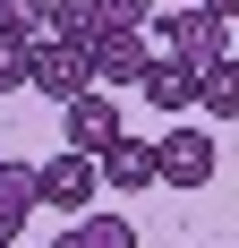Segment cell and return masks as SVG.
Here are the masks:
<instances>
[{
    "instance_id": "12",
    "label": "cell",
    "mask_w": 239,
    "mask_h": 248,
    "mask_svg": "<svg viewBox=\"0 0 239 248\" xmlns=\"http://www.w3.org/2000/svg\"><path fill=\"white\" fill-rule=\"evenodd\" d=\"M43 17L51 0H0V34H17V43H43Z\"/></svg>"
},
{
    "instance_id": "5",
    "label": "cell",
    "mask_w": 239,
    "mask_h": 248,
    "mask_svg": "<svg viewBox=\"0 0 239 248\" xmlns=\"http://www.w3.org/2000/svg\"><path fill=\"white\" fill-rule=\"evenodd\" d=\"M145 60H154V43H145V34H111V26H103L94 43H86V69H94V94H137Z\"/></svg>"
},
{
    "instance_id": "15",
    "label": "cell",
    "mask_w": 239,
    "mask_h": 248,
    "mask_svg": "<svg viewBox=\"0 0 239 248\" xmlns=\"http://www.w3.org/2000/svg\"><path fill=\"white\" fill-rule=\"evenodd\" d=\"M0 197H17V205H34V163H0Z\"/></svg>"
},
{
    "instance_id": "11",
    "label": "cell",
    "mask_w": 239,
    "mask_h": 248,
    "mask_svg": "<svg viewBox=\"0 0 239 248\" xmlns=\"http://www.w3.org/2000/svg\"><path fill=\"white\" fill-rule=\"evenodd\" d=\"M43 34H51V43H77V51H86V43L103 34V17H94V0H51Z\"/></svg>"
},
{
    "instance_id": "7",
    "label": "cell",
    "mask_w": 239,
    "mask_h": 248,
    "mask_svg": "<svg viewBox=\"0 0 239 248\" xmlns=\"http://www.w3.org/2000/svg\"><path fill=\"white\" fill-rule=\"evenodd\" d=\"M137 94L154 103V111H171V120H179V111H196V69H179V60H163V51H154V60H145V77H137Z\"/></svg>"
},
{
    "instance_id": "1",
    "label": "cell",
    "mask_w": 239,
    "mask_h": 248,
    "mask_svg": "<svg viewBox=\"0 0 239 248\" xmlns=\"http://www.w3.org/2000/svg\"><path fill=\"white\" fill-rule=\"evenodd\" d=\"M154 34H163V60H179V69H214V60H231V26L222 17H205V9H154Z\"/></svg>"
},
{
    "instance_id": "16",
    "label": "cell",
    "mask_w": 239,
    "mask_h": 248,
    "mask_svg": "<svg viewBox=\"0 0 239 248\" xmlns=\"http://www.w3.org/2000/svg\"><path fill=\"white\" fill-rule=\"evenodd\" d=\"M26 223H34V205H17V197H0V240H17Z\"/></svg>"
},
{
    "instance_id": "13",
    "label": "cell",
    "mask_w": 239,
    "mask_h": 248,
    "mask_svg": "<svg viewBox=\"0 0 239 248\" xmlns=\"http://www.w3.org/2000/svg\"><path fill=\"white\" fill-rule=\"evenodd\" d=\"M94 17L111 26V34H145V26H154V0H94Z\"/></svg>"
},
{
    "instance_id": "6",
    "label": "cell",
    "mask_w": 239,
    "mask_h": 248,
    "mask_svg": "<svg viewBox=\"0 0 239 248\" xmlns=\"http://www.w3.org/2000/svg\"><path fill=\"white\" fill-rule=\"evenodd\" d=\"M69 111V154H103V146H120L128 128H120V94H77V103H60Z\"/></svg>"
},
{
    "instance_id": "8",
    "label": "cell",
    "mask_w": 239,
    "mask_h": 248,
    "mask_svg": "<svg viewBox=\"0 0 239 248\" xmlns=\"http://www.w3.org/2000/svg\"><path fill=\"white\" fill-rule=\"evenodd\" d=\"M94 171L111 180V188H154V146H145V137H120V146L94 154Z\"/></svg>"
},
{
    "instance_id": "18",
    "label": "cell",
    "mask_w": 239,
    "mask_h": 248,
    "mask_svg": "<svg viewBox=\"0 0 239 248\" xmlns=\"http://www.w3.org/2000/svg\"><path fill=\"white\" fill-rule=\"evenodd\" d=\"M0 248H17V240H0Z\"/></svg>"
},
{
    "instance_id": "17",
    "label": "cell",
    "mask_w": 239,
    "mask_h": 248,
    "mask_svg": "<svg viewBox=\"0 0 239 248\" xmlns=\"http://www.w3.org/2000/svg\"><path fill=\"white\" fill-rule=\"evenodd\" d=\"M205 17H222V26H239V0H196Z\"/></svg>"
},
{
    "instance_id": "10",
    "label": "cell",
    "mask_w": 239,
    "mask_h": 248,
    "mask_svg": "<svg viewBox=\"0 0 239 248\" xmlns=\"http://www.w3.org/2000/svg\"><path fill=\"white\" fill-rule=\"evenodd\" d=\"M51 248H137V223H120V214H77V231H60Z\"/></svg>"
},
{
    "instance_id": "4",
    "label": "cell",
    "mask_w": 239,
    "mask_h": 248,
    "mask_svg": "<svg viewBox=\"0 0 239 248\" xmlns=\"http://www.w3.org/2000/svg\"><path fill=\"white\" fill-rule=\"evenodd\" d=\"M214 137H205V128H188V120H171V137L163 146H154V188H205V180H214Z\"/></svg>"
},
{
    "instance_id": "9",
    "label": "cell",
    "mask_w": 239,
    "mask_h": 248,
    "mask_svg": "<svg viewBox=\"0 0 239 248\" xmlns=\"http://www.w3.org/2000/svg\"><path fill=\"white\" fill-rule=\"evenodd\" d=\"M196 111H214V120H239V51L214 60V69L196 77Z\"/></svg>"
},
{
    "instance_id": "19",
    "label": "cell",
    "mask_w": 239,
    "mask_h": 248,
    "mask_svg": "<svg viewBox=\"0 0 239 248\" xmlns=\"http://www.w3.org/2000/svg\"><path fill=\"white\" fill-rule=\"evenodd\" d=\"M231 51H239V43H231Z\"/></svg>"
},
{
    "instance_id": "14",
    "label": "cell",
    "mask_w": 239,
    "mask_h": 248,
    "mask_svg": "<svg viewBox=\"0 0 239 248\" xmlns=\"http://www.w3.org/2000/svg\"><path fill=\"white\" fill-rule=\"evenodd\" d=\"M0 94H26V43L0 34Z\"/></svg>"
},
{
    "instance_id": "2",
    "label": "cell",
    "mask_w": 239,
    "mask_h": 248,
    "mask_svg": "<svg viewBox=\"0 0 239 248\" xmlns=\"http://www.w3.org/2000/svg\"><path fill=\"white\" fill-rule=\"evenodd\" d=\"M103 197V171H94V154H51V163H34V205H51V214H94Z\"/></svg>"
},
{
    "instance_id": "3",
    "label": "cell",
    "mask_w": 239,
    "mask_h": 248,
    "mask_svg": "<svg viewBox=\"0 0 239 248\" xmlns=\"http://www.w3.org/2000/svg\"><path fill=\"white\" fill-rule=\"evenodd\" d=\"M26 86L43 103H77V94H94V69H86V51L77 43H26Z\"/></svg>"
}]
</instances>
